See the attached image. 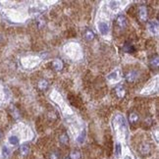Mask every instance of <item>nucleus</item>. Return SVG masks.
Returning <instances> with one entry per match:
<instances>
[{
	"label": "nucleus",
	"instance_id": "11",
	"mask_svg": "<svg viewBox=\"0 0 159 159\" xmlns=\"http://www.w3.org/2000/svg\"><path fill=\"white\" fill-rule=\"evenodd\" d=\"M123 50L125 52H129V53H133L134 52V47L133 46V44H130V43H125V45L123 46Z\"/></svg>",
	"mask_w": 159,
	"mask_h": 159
},
{
	"label": "nucleus",
	"instance_id": "14",
	"mask_svg": "<svg viewBox=\"0 0 159 159\" xmlns=\"http://www.w3.org/2000/svg\"><path fill=\"white\" fill-rule=\"evenodd\" d=\"M39 90H46L47 87H48V83H47V81H45V80H41L40 82L39 83Z\"/></svg>",
	"mask_w": 159,
	"mask_h": 159
},
{
	"label": "nucleus",
	"instance_id": "21",
	"mask_svg": "<svg viewBox=\"0 0 159 159\" xmlns=\"http://www.w3.org/2000/svg\"><path fill=\"white\" fill-rule=\"evenodd\" d=\"M8 154H9V149H8L6 146H4L3 148H2V155H3V157L6 158Z\"/></svg>",
	"mask_w": 159,
	"mask_h": 159
},
{
	"label": "nucleus",
	"instance_id": "12",
	"mask_svg": "<svg viewBox=\"0 0 159 159\" xmlns=\"http://www.w3.org/2000/svg\"><path fill=\"white\" fill-rule=\"evenodd\" d=\"M59 141H60V144H63V145H66L67 144H68V141H69V137L68 136L64 133V134H62L60 137H59Z\"/></svg>",
	"mask_w": 159,
	"mask_h": 159
},
{
	"label": "nucleus",
	"instance_id": "8",
	"mask_svg": "<svg viewBox=\"0 0 159 159\" xmlns=\"http://www.w3.org/2000/svg\"><path fill=\"white\" fill-rule=\"evenodd\" d=\"M115 93L119 98H122V97L125 96L126 90H125V88L122 87V85H118V87L115 88Z\"/></svg>",
	"mask_w": 159,
	"mask_h": 159
},
{
	"label": "nucleus",
	"instance_id": "6",
	"mask_svg": "<svg viewBox=\"0 0 159 159\" xmlns=\"http://www.w3.org/2000/svg\"><path fill=\"white\" fill-rule=\"evenodd\" d=\"M69 100L70 102L74 105V106H76L78 107V108H80L81 107V105H82V102H81V99L80 98H78L76 97L75 95H69Z\"/></svg>",
	"mask_w": 159,
	"mask_h": 159
},
{
	"label": "nucleus",
	"instance_id": "4",
	"mask_svg": "<svg viewBox=\"0 0 159 159\" xmlns=\"http://www.w3.org/2000/svg\"><path fill=\"white\" fill-rule=\"evenodd\" d=\"M125 77H126V80L128 81L129 83H134V81L137 80V72H134V71H130L129 73H127Z\"/></svg>",
	"mask_w": 159,
	"mask_h": 159
},
{
	"label": "nucleus",
	"instance_id": "17",
	"mask_svg": "<svg viewBox=\"0 0 159 159\" xmlns=\"http://www.w3.org/2000/svg\"><path fill=\"white\" fill-rule=\"evenodd\" d=\"M150 66H151L152 68H157L158 67V57L157 56H155V58L153 57L151 60H150Z\"/></svg>",
	"mask_w": 159,
	"mask_h": 159
},
{
	"label": "nucleus",
	"instance_id": "13",
	"mask_svg": "<svg viewBox=\"0 0 159 159\" xmlns=\"http://www.w3.org/2000/svg\"><path fill=\"white\" fill-rule=\"evenodd\" d=\"M85 39L87 40H92L94 39V34L90 29H87V31L85 32Z\"/></svg>",
	"mask_w": 159,
	"mask_h": 159
},
{
	"label": "nucleus",
	"instance_id": "20",
	"mask_svg": "<svg viewBox=\"0 0 159 159\" xmlns=\"http://www.w3.org/2000/svg\"><path fill=\"white\" fill-rule=\"evenodd\" d=\"M117 78H118V72L116 71V72L111 73V74L107 77V79H108V80H117Z\"/></svg>",
	"mask_w": 159,
	"mask_h": 159
},
{
	"label": "nucleus",
	"instance_id": "22",
	"mask_svg": "<svg viewBox=\"0 0 159 159\" xmlns=\"http://www.w3.org/2000/svg\"><path fill=\"white\" fill-rule=\"evenodd\" d=\"M116 153H117V155H120L121 153V145L119 144L116 145Z\"/></svg>",
	"mask_w": 159,
	"mask_h": 159
},
{
	"label": "nucleus",
	"instance_id": "16",
	"mask_svg": "<svg viewBox=\"0 0 159 159\" xmlns=\"http://www.w3.org/2000/svg\"><path fill=\"white\" fill-rule=\"evenodd\" d=\"M9 142L12 145H17L19 144V139L16 136H12L9 137Z\"/></svg>",
	"mask_w": 159,
	"mask_h": 159
},
{
	"label": "nucleus",
	"instance_id": "25",
	"mask_svg": "<svg viewBox=\"0 0 159 159\" xmlns=\"http://www.w3.org/2000/svg\"><path fill=\"white\" fill-rule=\"evenodd\" d=\"M0 137H1V131H0Z\"/></svg>",
	"mask_w": 159,
	"mask_h": 159
},
{
	"label": "nucleus",
	"instance_id": "5",
	"mask_svg": "<svg viewBox=\"0 0 159 159\" xmlns=\"http://www.w3.org/2000/svg\"><path fill=\"white\" fill-rule=\"evenodd\" d=\"M139 152L141 153L142 155H147L150 153V145L147 144H142L141 146H139Z\"/></svg>",
	"mask_w": 159,
	"mask_h": 159
},
{
	"label": "nucleus",
	"instance_id": "3",
	"mask_svg": "<svg viewBox=\"0 0 159 159\" xmlns=\"http://www.w3.org/2000/svg\"><path fill=\"white\" fill-rule=\"evenodd\" d=\"M98 29L102 36H107L109 33V27L105 22H99L98 23Z\"/></svg>",
	"mask_w": 159,
	"mask_h": 159
},
{
	"label": "nucleus",
	"instance_id": "10",
	"mask_svg": "<svg viewBox=\"0 0 159 159\" xmlns=\"http://www.w3.org/2000/svg\"><path fill=\"white\" fill-rule=\"evenodd\" d=\"M52 67L56 71H60V70H62V68H63V63H62V61L56 59V60L52 62Z\"/></svg>",
	"mask_w": 159,
	"mask_h": 159
},
{
	"label": "nucleus",
	"instance_id": "2",
	"mask_svg": "<svg viewBox=\"0 0 159 159\" xmlns=\"http://www.w3.org/2000/svg\"><path fill=\"white\" fill-rule=\"evenodd\" d=\"M116 25L119 27L120 29H125L127 25H128V23H127V19H126L125 16H123V15L118 16L117 20H116Z\"/></svg>",
	"mask_w": 159,
	"mask_h": 159
},
{
	"label": "nucleus",
	"instance_id": "7",
	"mask_svg": "<svg viewBox=\"0 0 159 159\" xmlns=\"http://www.w3.org/2000/svg\"><path fill=\"white\" fill-rule=\"evenodd\" d=\"M148 29L152 34H156L158 31V23L156 21H150L148 23Z\"/></svg>",
	"mask_w": 159,
	"mask_h": 159
},
{
	"label": "nucleus",
	"instance_id": "18",
	"mask_svg": "<svg viewBox=\"0 0 159 159\" xmlns=\"http://www.w3.org/2000/svg\"><path fill=\"white\" fill-rule=\"evenodd\" d=\"M49 159H60V153L58 151H52L49 154Z\"/></svg>",
	"mask_w": 159,
	"mask_h": 159
},
{
	"label": "nucleus",
	"instance_id": "19",
	"mask_svg": "<svg viewBox=\"0 0 159 159\" xmlns=\"http://www.w3.org/2000/svg\"><path fill=\"white\" fill-rule=\"evenodd\" d=\"M80 152L78 151V150H74L72 153H71V158L72 159H80Z\"/></svg>",
	"mask_w": 159,
	"mask_h": 159
},
{
	"label": "nucleus",
	"instance_id": "9",
	"mask_svg": "<svg viewBox=\"0 0 159 159\" xmlns=\"http://www.w3.org/2000/svg\"><path fill=\"white\" fill-rule=\"evenodd\" d=\"M29 152V146L28 144H23L20 147V154L22 156H27Z\"/></svg>",
	"mask_w": 159,
	"mask_h": 159
},
{
	"label": "nucleus",
	"instance_id": "15",
	"mask_svg": "<svg viewBox=\"0 0 159 159\" xmlns=\"http://www.w3.org/2000/svg\"><path fill=\"white\" fill-rule=\"evenodd\" d=\"M130 122L132 124H136L139 122V115L136 113H131L130 114Z\"/></svg>",
	"mask_w": 159,
	"mask_h": 159
},
{
	"label": "nucleus",
	"instance_id": "24",
	"mask_svg": "<svg viewBox=\"0 0 159 159\" xmlns=\"http://www.w3.org/2000/svg\"><path fill=\"white\" fill-rule=\"evenodd\" d=\"M124 159H131V157H130V156H126V157L124 158Z\"/></svg>",
	"mask_w": 159,
	"mask_h": 159
},
{
	"label": "nucleus",
	"instance_id": "1",
	"mask_svg": "<svg viewBox=\"0 0 159 159\" xmlns=\"http://www.w3.org/2000/svg\"><path fill=\"white\" fill-rule=\"evenodd\" d=\"M137 14H139V18L141 19V21H146L147 19V9L146 7L141 5V6L139 7V11H137Z\"/></svg>",
	"mask_w": 159,
	"mask_h": 159
},
{
	"label": "nucleus",
	"instance_id": "23",
	"mask_svg": "<svg viewBox=\"0 0 159 159\" xmlns=\"http://www.w3.org/2000/svg\"><path fill=\"white\" fill-rule=\"evenodd\" d=\"M12 113L14 114V117H15V118H18V117H19V112H18V110H16V108H14V107H13V111H12Z\"/></svg>",
	"mask_w": 159,
	"mask_h": 159
}]
</instances>
